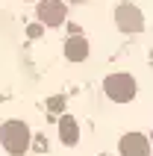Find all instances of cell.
<instances>
[{
	"instance_id": "6da1fadb",
	"label": "cell",
	"mask_w": 153,
	"mask_h": 156,
	"mask_svg": "<svg viewBox=\"0 0 153 156\" xmlns=\"http://www.w3.org/2000/svg\"><path fill=\"white\" fill-rule=\"evenodd\" d=\"M0 144H3V150H6L9 156H24V153H30L33 133H30V127H27L24 121L12 118V121H6L0 127Z\"/></svg>"
},
{
	"instance_id": "7a4b0ae2",
	"label": "cell",
	"mask_w": 153,
	"mask_h": 156,
	"mask_svg": "<svg viewBox=\"0 0 153 156\" xmlns=\"http://www.w3.org/2000/svg\"><path fill=\"white\" fill-rule=\"evenodd\" d=\"M103 91H106V97H109L112 103H130L136 97L138 86H136V80H133V74L115 71V74H109V77L103 80Z\"/></svg>"
},
{
	"instance_id": "3957f363",
	"label": "cell",
	"mask_w": 153,
	"mask_h": 156,
	"mask_svg": "<svg viewBox=\"0 0 153 156\" xmlns=\"http://www.w3.org/2000/svg\"><path fill=\"white\" fill-rule=\"evenodd\" d=\"M115 27H118L121 33H141L144 30V15H141V9L136 6V3H121L118 9H115Z\"/></svg>"
},
{
	"instance_id": "277c9868",
	"label": "cell",
	"mask_w": 153,
	"mask_h": 156,
	"mask_svg": "<svg viewBox=\"0 0 153 156\" xmlns=\"http://www.w3.org/2000/svg\"><path fill=\"white\" fill-rule=\"evenodd\" d=\"M118 150L121 156H150L153 144H150V136H144V133H124L118 141Z\"/></svg>"
},
{
	"instance_id": "5b68a950",
	"label": "cell",
	"mask_w": 153,
	"mask_h": 156,
	"mask_svg": "<svg viewBox=\"0 0 153 156\" xmlns=\"http://www.w3.org/2000/svg\"><path fill=\"white\" fill-rule=\"evenodd\" d=\"M35 15H38V24L41 27H59V24H65L68 6L62 0H41L35 6Z\"/></svg>"
},
{
	"instance_id": "8992f818",
	"label": "cell",
	"mask_w": 153,
	"mask_h": 156,
	"mask_svg": "<svg viewBox=\"0 0 153 156\" xmlns=\"http://www.w3.org/2000/svg\"><path fill=\"white\" fill-rule=\"evenodd\" d=\"M59 139L65 147H76L80 141V124H76L74 115H62L59 118Z\"/></svg>"
},
{
	"instance_id": "52a82bcc",
	"label": "cell",
	"mask_w": 153,
	"mask_h": 156,
	"mask_svg": "<svg viewBox=\"0 0 153 156\" xmlns=\"http://www.w3.org/2000/svg\"><path fill=\"white\" fill-rule=\"evenodd\" d=\"M65 59L68 62H85L88 59V41L83 35H71L65 41Z\"/></svg>"
},
{
	"instance_id": "ba28073f",
	"label": "cell",
	"mask_w": 153,
	"mask_h": 156,
	"mask_svg": "<svg viewBox=\"0 0 153 156\" xmlns=\"http://www.w3.org/2000/svg\"><path fill=\"white\" fill-rule=\"evenodd\" d=\"M38 35H41V24H33L30 27V38H38Z\"/></svg>"
},
{
	"instance_id": "9c48e42d",
	"label": "cell",
	"mask_w": 153,
	"mask_h": 156,
	"mask_svg": "<svg viewBox=\"0 0 153 156\" xmlns=\"http://www.w3.org/2000/svg\"><path fill=\"white\" fill-rule=\"evenodd\" d=\"M62 106H65V103H62V97H53V100H50V109H56V112H59Z\"/></svg>"
},
{
	"instance_id": "30bf717a",
	"label": "cell",
	"mask_w": 153,
	"mask_h": 156,
	"mask_svg": "<svg viewBox=\"0 0 153 156\" xmlns=\"http://www.w3.org/2000/svg\"><path fill=\"white\" fill-rule=\"evenodd\" d=\"M150 144H153V133H150Z\"/></svg>"
},
{
	"instance_id": "8fae6325",
	"label": "cell",
	"mask_w": 153,
	"mask_h": 156,
	"mask_svg": "<svg viewBox=\"0 0 153 156\" xmlns=\"http://www.w3.org/2000/svg\"><path fill=\"white\" fill-rule=\"evenodd\" d=\"M74 3H80V0H74Z\"/></svg>"
}]
</instances>
